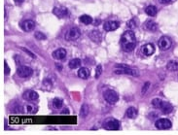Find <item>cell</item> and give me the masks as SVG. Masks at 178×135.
<instances>
[{
    "label": "cell",
    "instance_id": "8d00e7d4",
    "mask_svg": "<svg viewBox=\"0 0 178 135\" xmlns=\"http://www.w3.org/2000/svg\"><path fill=\"white\" fill-rule=\"evenodd\" d=\"M62 115H64V114H66V115H67V114H69V111H68V109L66 108V109H65V111H62Z\"/></svg>",
    "mask_w": 178,
    "mask_h": 135
},
{
    "label": "cell",
    "instance_id": "8fae6325",
    "mask_svg": "<svg viewBox=\"0 0 178 135\" xmlns=\"http://www.w3.org/2000/svg\"><path fill=\"white\" fill-rule=\"evenodd\" d=\"M141 52H142L144 56H152V54L155 53L154 44H152V43L145 44V45L142 46V48H141Z\"/></svg>",
    "mask_w": 178,
    "mask_h": 135
},
{
    "label": "cell",
    "instance_id": "ffe728a7",
    "mask_svg": "<svg viewBox=\"0 0 178 135\" xmlns=\"http://www.w3.org/2000/svg\"><path fill=\"white\" fill-rule=\"evenodd\" d=\"M166 69L169 71H178V61L176 60H170L166 64Z\"/></svg>",
    "mask_w": 178,
    "mask_h": 135
},
{
    "label": "cell",
    "instance_id": "8992f818",
    "mask_svg": "<svg viewBox=\"0 0 178 135\" xmlns=\"http://www.w3.org/2000/svg\"><path fill=\"white\" fill-rule=\"evenodd\" d=\"M158 45H159V48L162 51H168L172 45V41L168 36H162L160 38L159 42H158Z\"/></svg>",
    "mask_w": 178,
    "mask_h": 135
},
{
    "label": "cell",
    "instance_id": "e575fe53",
    "mask_svg": "<svg viewBox=\"0 0 178 135\" xmlns=\"http://www.w3.org/2000/svg\"><path fill=\"white\" fill-rule=\"evenodd\" d=\"M159 1H160V3H162V4H166V3H169L171 0H159Z\"/></svg>",
    "mask_w": 178,
    "mask_h": 135
},
{
    "label": "cell",
    "instance_id": "d4e9b609",
    "mask_svg": "<svg viewBox=\"0 0 178 135\" xmlns=\"http://www.w3.org/2000/svg\"><path fill=\"white\" fill-rule=\"evenodd\" d=\"M89 112H90L89 105L87 103H84L81 107V110H80V116H81L82 118H86L89 115Z\"/></svg>",
    "mask_w": 178,
    "mask_h": 135
},
{
    "label": "cell",
    "instance_id": "e0dca14e",
    "mask_svg": "<svg viewBox=\"0 0 178 135\" xmlns=\"http://www.w3.org/2000/svg\"><path fill=\"white\" fill-rule=\"evenodd\" d=\"M89 36H90V38L94 41V42L99 43L101 41V33L99 32L98 30H93V31H91Z\"/></svg>",
    "mask_w": 178,
    "mask_h": 135
},
{
    "label": "cell",
    "instance_id": "2e32d148",
    "mask_svg": "<svg viewBox=\"0 0 178 135\" xmlns=\"http://www.w3.org/2000/svg\"><path fill=\"white\" fill-rule=\"evenodd\" d=\"M126 115L127 118H130V119H135L138 115V110L136 109L135 107H130V108L127 109Z\"/></svg>",
    "mask_w": 178,
    "mask_h": 135
},
{
    "label": "cell",
    "instance_id": "4316f807",
    "mask_svg": "<svg viewBox=\"0 0 178 135\" xmlns=\"http://www.w3.org/2000/svg\"><path fill=\"white\" fill-rule=\"evenodd\" d=\"M62 104H63V101H62V99H60V98H55L54 100H53V106H54L55 109L62 108Z\"/></svg>",
    "mask_w": 178,
    "mask_h": 135
},
{
    "label": "cell",
    "instance_id": "44dd1931",
    "mask_svg": "<svg viewBox=\"0 0 178 135\" xmlns=\"http://www.w3.org/2000/svg\"><path fill=\"white\" fill-rule=\"evenodd\" d=\"M24 110H26L27 114H35L37 112V107L34 106L31 103H26L24 105Z\"/></svg>",
    "mask_w": 178,
    "mask_h": 135
},
{
    "label": "cell",
    "instance_id": "7402d4cb",
    "mask_svg": "<svg viewBox=\"0 0 178 135\" xmlns=\"http://www.w3.org/2000/svg\"><path fill=\"white\" fill-rule=\"evenodd\" d=\"M145 13L147 14L148 16L150 17H154L157 15V13H158V9H157V7L156 6H153V5H150V6H148L145 9Z\"/></svg>",
    "mask_w": 178,
    "mask_h": 135
},
{
    "label": "cell",
    "instance_id": "d590c367",
    "mask_svg": "<svg viewBox=\"0 0 178 135\" xmlns=\"http://www.w3.org/2000/svg\"><path fill=\"white\" fill-rule=\"evenodd\" d=\"M14 1H15V3H16L17 5H21V4L24 1V0H14Z\"/></svg>",
    "mask_w": 178,
    "mask_h": 135
},
{
    "label": "cell",
    "instance_id": "9a60e30c",
    "mask_svg": "<svg viewBox=\"0 0 178 135\" xmlns=\"http://www.w3.org/2000/svg\"><path fill=\"white\" fill-rule=\"evenodd\" d=\"M78 77L81 79H88L89 77H90L91 75V72H90V69H88V68L86 67H81L79 70H78Z\"/></svg>",
    "mask_w": 178,
    "mask_h": 135
},
{
    "label": "cell",
    "instance_id": "836d02e7",
    "mask_svg": "<svg viewBox=\"0 0 178 135\" xmlns=\"http://www.w3.org/2000/svg\"><path fill=\"white\" fill-rule=\"evenodd\" d=\"M4 67H5V74H6V75H8V74L10 73V68H9V66H8V64H7L6 61L4 62Z\"/></svg>",
    "mask_w": 178,
    "mask_h": 135
},
{
    "label": "cell",
    "instance_id": "6da1fadb",
    "mask_svg": "<svg viewBox=\"0 0 178 135\" xmlns=\"http://www.w3.org/2000/svg\"><path fill=\"white\" fill-rule=\"evenodd\" d=\"M120 43H121L122 50L124 52H126V53L132 52L136 46V38H135L134 32L132 29L125 31L121 36Z\"/></svg>",
    "mask_w": 178,
    "mask_h": 135
},
{
    "label": "cell",
    "instance_id": "7a4b0ae2",
    "mask_svg": "<svg viewBox=\"0 0 178 135\" xmlns=\"http://www.w3.org/2000/svg\"><path fill=\"white\" fill-rule=\"evenodd\" d=\"M116 67L118 69H116L114 71L115 74H125V75H132V76H138L137 70L130 68L129 66L123 65V64H117Z\"/></svg>",
    "mask_w": 178,
    "mask_h": 135
},
{
    "label": "cell",
    "instance_id": "7c38bea8",
    "mask_svg": "<svg viewBox=\"0 0 178 135\" xmlns=\"http://www.w3.org/2000/svg\"><path fill=\"white\" fill-rule=\"evenodd\" d=\"M53 13H54L57 18L62 19V18H65V17L68 15V10L64 7H55Z\"/></svg>",
    "mask_w": 178,
    "mask_h": 135
},
{
    "label": "cell",
    "instance_id": "ba28073f",
    "mask_svg": "<svg viewBox=\"0 0 178 135\" xmlns=\"http://www.w3.org/2000/svg\"><path fill=\"white\" fill-rule=\"evenodd\" d=\"M33 73V70L28 66H19L17 70V74L21 77V78H27V77L31 76Z\"/></svg>",
    "mask_w": 178,
    "mask_h": 135
},
{
    "label": "cell",
    "instance_id": "83f0119b",
    "mask_svg": "<svg viewBox=\"0 0 178 135\" xmlns=\"http://www.w3.org/2000/svg\"><path fill=\"white\" fill-rule=\"evenodd\" d=\"M34 37L36 38V40H46V38H47V37H46V35L44 34V33L40 32V31L35 32Z\"/></svg>",
    "mask_w": 178,
    "mask_h": 135
},
{
    "label": "cell",
    "instance_id": "4dcf8cb0",
    "mask_svg": "<svg viewBox=\"0 0 178 135\" xmlns=\"http://www.w3.org/2000/svg\"><path fill=\"white\" fill-rule=\"evenodd\" d=\"M149 87H150V83H149V82H146L145 84H144V86H143V87H142V90H141V93H142L143 95L145 94L146 92H147V90H148Z\"/></svg>",
    "mask_w": 178,
    "mask_h": 135
},
{
    "label": "cell",
    "instance_id": "30bf717a",
    "mask_svg": "<svg viewBox=\"0 0 178 135\" xmlns=\"http://www.w3.org/2000/svg\"><path fill=\"white\" fill-rule=\"evenodd\" d=\"M66 54H67V53H66V50L63 49V48H60V49H57V50H55V51L53 52L52 56L55 59L62 60L66 57Z\"/></svg>",
    "mask_w": 178,
    "mask_h": 135
},
{
    "label": "cell",
    "instance_id": "484cf974",
    "mask_svg": "<svg viewBox=\"0 0 178 135\" xmlns=\"http://www.w3.org/2000/svg\"><path fill=\"white\" fill-rule=\"evenodd\" d=\"M151 104H152V106L154 107V108L161 109V108H162V106H163V101L160 98H154L152 100Z\"/></svg>",
    "mask_w": 178,
    "mask_h": 135
},
{
    "label": "cell",
    "instance_id": "603a6c76",
    "mask_svg": "<svg viewBox=\"0 0 178 135\" xmlns=\"http://www.w3.org/2000/svg\"><path fill=\"white\" fill-rule=\"evenodd\" d=\"M145 27L150 31H156L158 29V24L153 21H147L145 23Z\"/></svg>",
    "mask_w": 178,
    "mask_h": 135
},
{
    "label": "cell",
    "instance_id": "277c9868",
    "mask_svg": "<svg viewBox=\"0 0 178 135\" xmlns=\"http://www.w3.org/2000/svg\"><path fill=\"white\" fill-rule=\"evenodd\" d=\"M103 97L109 104H116L119 100V94L113 90H107L103 92Z\"/></svg>",
    "mask_w": 178,
    "mask_h": 135
},
{
    "label": "cell",
    "instance_id": "f546056e",
    "mask_svg": "<svg viewBox=\"0 0 178 135\" xmlns=\"http://www.w3.org/2000/svg\"><path fill=\"white\" fill-rule=\"evenodd\" d=\"M101 73H102V66L101 64H98L96 68V79L98 78V77L101 75Z\"/></svg>",
    "mask_w": 178,
    "mask_h": 135
},
{
    "label": "cell",
    "instance_id": "d6a6232c",
    "mask_svg": "<svg viewBox=\"0 0 178 135\" xmlns=\"http://www.w3.org/2000/svg\"><path fill=\"white\" fill-rule=\"evenodd\" d=\"M43 84H44V86L47 87L48 89H51V87H52V83H51V81H50L49 79H45V80H44Z\"/></svg>",
    "mask_w": 178,
    "mask_h": 135
},
{
    "label": "cell",
    "instance_id": "9c48e42d",
    "mask_svg": "<svg viewBox=\"0 0 178 135\" xmlns=\"http://www.w3.org/2000/svg\"><path fill=\"white\" fill-rule=\"evenodd\" d=\"M120 27V23L116 21H109L104 23L103 28L105 31H114V30L118 29Z\"/></svg>",
    "mask_w": 178,
    "mask_h": 135
},
{
    "label": "cell",
    "instance_id": "ac0fdd59",
    "mask_svg": "<svg viewBox=\"0 0 178 135\" xmlns=\"http://www.w3.org/2000/svg\"><path fill=\"white\" fill-rule=\"evenodd\" d=\"M161 110H162V112L163 113V114H170V113L172 112V110H173V106H172L169 102L163 101V104Z\"/></svg>",
    "mask_w": 178,
    "mask_h": 135
},
{
    "label": "cell",
    "instance_id": "cb8c5ba5",
    "mask_svg": "<svg viewBox=\"0 0 178 135\" xmlns=\"http://www.w3.org/2000/svg\"><path fill=\"white\" fill-rule=\"evenodd\" d=\"M80 21H81L82 23L86 24V25H88V24H91V23H93V18H91V16L89 15H83L80 17Z\"/></svg>",
    "mask_w": 178,
    "mask_h": 135
},
{
    "label": "cell",
    "instance_id": "d6986e66",
    "mask_svg": "<svg viewBox=\"0 0 178 135\" xmlns=\"http://www.w3.org/2000/svg\"><path fill=\"white\" fill-rule=\"evenodd\" d=\"M81 63H82L81 59H73L69 61L68 65H69V68H70V69H76V68H79L80 66H81Z\"/></svg>",
    "mask_w": 178,
    "mask_h": 135
},
{
    "label": "cell",
    "instance_id": "4fadbf2b",
    "mask_svg": "<svg viewBox=\"0 0 178 135\" xmlns=\"http://www.w3.org/2000/svg\"><path fill=\"white\" fill-rule=\"evenodd\" d=\"M21 28H23L24 31H26V32H29V31H32L34 30L35 28V23L31 20H27V21H24V23H21Z\"/></svg>",
    "mask_w": 178,
    "mask_h": 135
},
{
    "label": "cell",
    "instance_id": "f1b7e54d",
    "mask_svg": "<svg viewBox=\"0 0 178 135\" xmlns=\"http://www.w3.org/2000/svg\"><path fill=\"white\" fill-rule=\"evenodd\" d=\"M127 27H129V28L133 29V28H135V27L137 26V24H136V21H135L134 19H132V20H130V21H127Z\"/></svg>",
    "mask_w": 178,
    "mask_h": 135
},
{
    "label": "cell",
    "instance_id": "3957f363",
    "mask_svg": "<svg viewBox=\"0 0 178 135\" xmlns=\"http://www.w3.org/2000/svg\"><path fill=\"white\" fill-rule=\"evenodd\" d=\"M103 127L106 130H119L121 127V123L114 118H107L103 123Z\"/></svg>",
    "mask_w": 178,
    "mask_h": 135
},
{
    "label": "cell",
    "instance_id": "5b68a950",
    "mask_svg": "<svg viewBox=\"0 0 178 135\" xmlns=\"http://www.w3.org/2000/svg\"><path fill=\"white\" fill-rule=\"evenodd\" d=\"M80 36H81L80 30L78 29L77 27H72V28H70L65 33L64 38H65V40H67V41H74V40H77Z\"/></svg>",
    "mask_w": 178,
    "mask_h": 135
},
{
    "label": "cell",
    "instance_id": "1f68e13d",
    "mask_svg": "<svg viewBox=\"0 0 178 135\" xmlns=\"http://www.w3.org/2000/svg\"><path fill=\"white\" fill-rule=\"evenodd\" d=\"M21 49L23 50L24 53H26L27 54H29V56H30V57H32V59H36V56H35V54H33V53H31V52H30V51H28V50H27V49L24 48V47H21Z\"/></svg>",
    "mask_w": 178,
    "mask_h": 135
},
{
    "label": "cell",
    "instance_id": "52a82bcc",
    "mask_svg": "<svg viewBox=\"0 0 178 135\" xmlns=\"http://www.w3.org/2000/svg\"><path fill=\"white\" fill-rule=\"evenodd\" d=\"M155 125L160 130H166V129H169L171 127L172 123L168 119H159L155 123Z\"/></svg>",
    "mask_w": 178,
    "mask_h": 135
},
{
    "label": "cell",
    "instance_id": "5bb4252c",
    "mask_svg": "<svg viewBox=\"0 0 178 135\" xmlns=\"http://www.w3.org/2000/svg\"><path fill=\"white\" fill-rule=\"evenodd\" d=\"M38 93L36 92H33V90H26V92L24 93L23 97L27 101H35L38 99Z\"/></svg>",
    "mask_w": 178,
    "mask_h": 135
}]
</instances>
